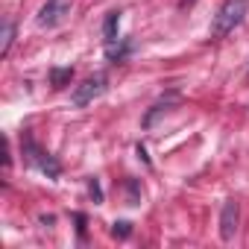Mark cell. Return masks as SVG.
I'll return each instance as SVG.
<instances>
[{
	"label": "cell",
	"mask_w": 249,
	"mask_h": 249,
	"mask_svg": "<svg viewBox=\"0 0 249 249\" xmlns=\"http://www.w3.org/2000/svg\"><path fill=\"white\" fill-rule=\"evenodd\" d=\"M246 15H249V0H226V3L217 9L214 21H211V38L229 36Z\"/></svg>",
	"instance_id": "cell-1"
},
{
	"label": "cell",
	"mask_w": 249,
	"mask_h": 249,
	"mask_svg": "<svg viewBox=\"0 0 249 249\" xmlns=\"http://www.w3.org/2000/svg\"><path fill=\"white\" fill-rule=\"evenodd\" d=\"M106 73H94V76H88L82 85H76V91H73V97H71V103L76 106V108H82V106H88L91 100H97L103 91H106Z\"/></svg>",
	"instance_id": "cell-2"
},
{
	"label": "cell",
	"mask_w": 249,
	"mask_h": 249,
	"mask_svg": "<svg viewBox=\"0 0 249 249\" xmlns=\"http://www.w3.org/2000/svg\"><path fill=\"white\" fill-rule=\"evenodd\" d=\"M24 156H27V161H30V164H36V167H38L41 173H47L50 179H56V176H59V170H62V167H59V161H56L53 156H47L44 150H38L30 138H24Z\"/></svg>",
	"instance_id": "cell-3"
},
{
	"label": "cell",
	"mask_w": 249,
	"mask_h": 249,
	"mask_svg": "<svg viewBox=\"0 0 249 249\" xmlns=\"http://www.w3.org/2000/svg\"><path fill=\"white\" fill-rule=\"evenodd\" d=\"M71 15V0H47L38 9V27H56Z\"/></svg>",
	"instance_id": "cell-4"
},
{
	"label": "cell",
	"mask_w": 249,
	"mask_h": 249,
	"mask_svg": "<svg viewBox=\"0 0 249 249\" xmlns=\"http://www.w3.org/2000/svg\"><path fill=\"white\" fill-rule=\"evenodd\" d=\"M237 223H240V208H237L234 199H226L223 208H220V237L231 240L237 234Z\"/></svg>",
	"instance_id": "cell-5"
},
{
	"label": "cell",
	"mask_w": 249,
	"mask_h": 249,
	"mask_svg": "<svg viewBox=\"0 0 249 249\" xmlns=\"http://www.w3.org/2000/svg\"><path fill=\"white\" fill-rule=\"evenodd\" d=\"M73 79V68H53L50 71V85L53 88H65Z\"/></svg>",
	"instance_id": "cell-6"
},
{
	"label": "cell",
	"mask_w": 249,
	"mask_h": 249,
	"mask_svg": "<svg viewBox=\"0 0 249 249\" xmlns=\"http://www.w3.org/2000/svg\"><path fill=\"white\" fill-rule=\"evenodd\" d=\"M117 27H120V12H108V18H106V24H103L106 41H114V38H117Z\"/></svg>",
	"instance_id": "cell-7"
},
{
	"label": "cell",
	"mask_w": 249,
	"mask_h": 249,
	"mask_svg": "<svg viewBox=\"0 0 249 249\" xmlns=\"http://www.w3.org/2000/svg\"><path fill=\"white\" fill-rule=\"evenodd\" d=\"M12 38H15V27H12V21H3V44H0V56H9Z\"/></svg>",
	"instance_id": "cell-8"
},
{
	"label": "cell",
	"mask_w": 249,
	"mask_h": 249,
	"mask_svg": "<svg viewBox=\"0 0 249 249\" xmlns=\"http://www.w3.org/2000/svg\"><path fill=\"white\" fill-rule=\"evenodd\" d=\"M129 231H132V223H126V220L114 223V229H111V234H114V237H129Z\"/></svg>",
	"instance_id": "cell-9"
},
{
	"label": "cell",
	"mask_w": 249,
	"mask_h": 249,
	"mask_svg": "<svg viewBox=\"0 0 249 249\" xmlns=\"http://www.w3.org/2000/svg\"><path fill=\"white\" fill-rule=\"evenodd\" d=\"M88 191H91L94 202H103V191H100V182L97 179H88Z\"/></svg>",
	"instance_id": "cell-10"
},
{
	"label": "cell",
	"mask_w": 249,
	"mask_h": 249,
	"mask_svg": "<svg viewBox=\"0 0 249 249\" xmlns=\"http://www.w3.org/2000/svg\"><path fill=\"white\" fill-rule=\"evenodd\" d=\"M138 194H141V191H138V182H129V202H132V205L138 202Z\"/></svg>",
	"instance_id": "cell-11"
}]
</instances>
